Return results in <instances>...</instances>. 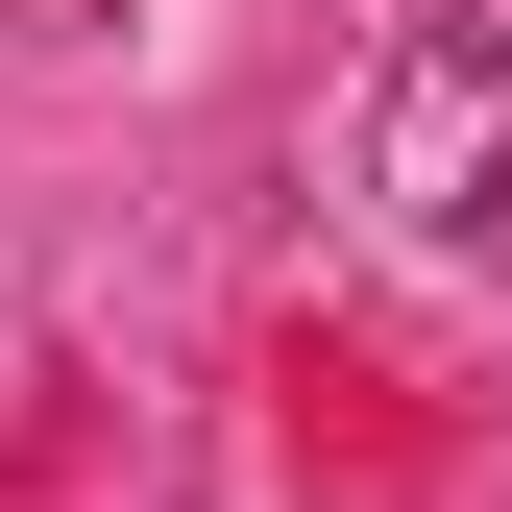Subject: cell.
<instances>
[{
	"instance_id": "obj_1",
	"label": "cell",
	"mask_w": 512,
	"mask_h": 512,
	"mask_svg": "<svg viewBox=\"0 0 512 512\" xmlns=\"http://www.w3.org/2000/svg\"><path fill=\"white\" fill-rule=\"evenodd\" d=\"M512 147V74H488V49H415V98H391V196L415 220H464V171Z\"/></svg>"
}]
</instances>
